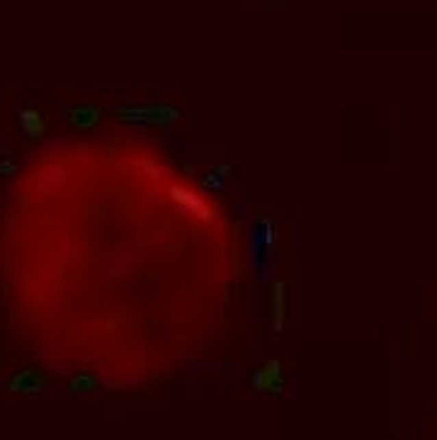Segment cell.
Instances as JSON below:
<instances>
[{"label":"cell","mask_w":437,"mask_h":440,"mask_svg":"<svg viewBox=\"0 0 437 440\" xmlns=\"http://www.w3.org/2000/svg\"><path fill=\"white\" fill-rule=\"evenodd\" d=\"M20 127L29 139H42L47 134L49 122L39 110H22L20 112Z\"/></svg>","instance_id":"cell-6"},{"label":"cell","mask_w":437,"mask_h":440,"mask_svg":"<svg viewBox=\"0 0 437 440\" xmlns=\"http://www.w3.org/2000/svg\"><path fill=\"white\" fill-rule=\"evenodd\" d=\"M102 122V110L95 105H78V108L68 110V124L80 132H88V129H95Z\"/></svg>","instance_id":"cell-5"},{"label":"cell","mask_w":437,"mask_h":440,"mask_svg":"<svg viewBox=\"0 0 437 440\" xmlns=\"http://www.w3.org/2000/svg\"><path fill=\"white\" fill-rule=\"evenodd\" d=\"M270 319L272 328H282L287 323V284L282 280H275L270 284Z\"/></svg>","instance_id":"cell-3"},{"label":"cell","mask_w":437,"mask_h":440,"mask_svg":"<svg viewBox=\"0 0 437 440\" xmlns=\"http://www.w3.org/2000/svg\"><path fill=\"white\" fill-rule=\"evenodd\" d=\"M114 119L129 124H151V127H171L180 122V110L171 105H129L112 112Z\"/></svg>","instance_id":"cell-1"},{"label":"cell","mask_w":437,"mask_h":440,"mask_svg":"<svg viewBox=\"0 0 437 440\" xmlns=\"http://www.w3.org/2000/svg\"><path fill=\"white\" fill-rule=\"evenodd\" d=\"M204 185H212V188H221V185H224V180H221L216 173H209V175L204 178Z\"/></svg>","instance_id":"cell-9"},{"label":"cell","mask_w":437,"mask_h":440,"mask_svg":"<svg viewBox=\"0 0 437 440\" xmlns=\"http://www.w3.org/2000/svg\"><path fill=\"white\" fill-rule=\"evenodd\" d=\"M214 173H216L221 180H229L231 178V166H226V163H221V166H216L214 168Z\"/></svg>","instance_id":"cell-10"},{"label":"cell","mask_w":437,"mask_h":440,"mask_svg":"<svg viewBox=\"0 0 437 440\" xmlns=\"http://www.w3.org/2000/svg\"><path fill=\"white\" fill-rule=\"evenodd\" d=\"M279 382H282V370H279L277 363H270V365H265L255 375V387L258 389H265V392H275Z\"/></svg>","instance_id":"cell-7"},{"label":"cell","mask_w":437,"mask_h":440,"mask_svg":"<svg viewBox=\"0 0 437 440\" xmlns=\"http://www.w3.org/2000/svg\"><path fill=\"white\" fill-rule=\"evenodd\" d=\"M44 387H47V377H44L39 370H34V367H27V370L17 372V375H12L10 382H8V389H10V392H17V394L42 392Z\"/></svg>","instance_id":"cell-2"},{"label":"cell","mask_w":437,"mask_h":440,"mask_svg":"<svg viewBox=\"0 0 437 440\" xmlns=\"http://www.w3.org/2000/svg\"><path fill=\"white\" fill-rule=\"evenodd\" d=\"M12 173H15V163H12V161L0 163V175H12Z\"/></svg>","instance_id":"cell-11"},{"label":"cell","mask_w":437,"mask_h":440,"mask_svg":"<svg viewBox=\"0 0 437 440\" xmlns=\"http://www.w3.org/2000/svg\"><path fill=\"white\" fill-rule=\"evenodd\" d=\"M68 387H71V392H75V394H90V392H95L100 384H97V380L92 375H86V372H83V375H75Z\"/></svg>","instance_id":"cell-8"},{"label":"cell","mask_w":437,"mask_h":440,"mask_svg":"<svg viewBox=\"0 0 437 440\" xmlns=\"http://www.w3.org/2000/svg\"><path fill=\"white\" fill-rule=\"evenodd\" d=\"M171 197L175 199L177 207H182V210L190 212V215L204 217V215H207V210H209L207 199H204L202 195L195 193V190H190V188H182V185H173Z\"/></svg>","instance_id":"cell-4"}]
</instances>
